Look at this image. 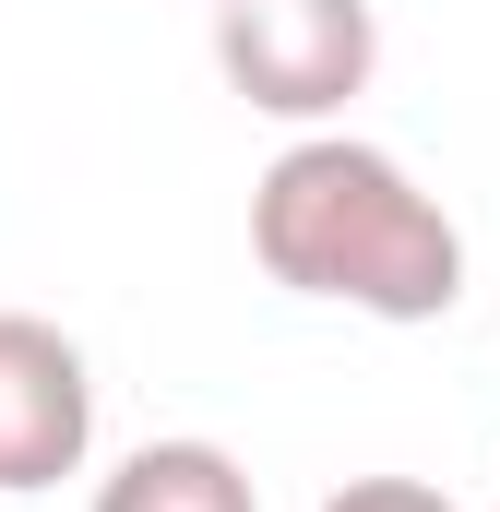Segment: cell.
Here are the masks:
<instances>
[{"mask_svg":"<svg viewBox=\"0 0 500 512\" xmlns=\"http://www.w3.org/2000/svg\"><path fill=\"white\" fill-rule=\"evenodd\" d=\"M250 262L286 298L370 322H441L465 298V227L441 215V191H417L405 155L358 131H298L250 179Z\"/></svg>","mask_w":500,"mask_h":512,"instance_id":"1","label":"cell"},{"mask_svg":"<svg viewBox=\"0 0 500 512\" xmlns=\"http://www.w3.org/2000/svg\"><path fill=\"white\" fill-rule=\"evenodd\" d=\"M215 72L262 120H346V96H370L381 72V12L370 0H215Z\"/></svg>","mask_w":500,"mask_h":512,"instance_id":"2","label":"cell"},{"mask_svg":"<svg viewBox=\"0 0 500 512\" xmlns=\"http://www.w3.org/2000/svg\"><path fill=\"white\" fill-rule=\"evenodd\" d=\"M96 453V370L60 322L0 310V501H36L60 477H84Z\"/></svg>","mask_w":500,"mask_h":512,"instance_id":"3","label":"cell"},{"mask_svg":"<svg viewBox=\"0 0 500 512\" xmlns=\"http://www.w3.org/2000/svg\"><path fill=\"white\" fill-rule=\"evenodd\" d=\"M96 512H262V489L227 441H143L96 477Z\"/></svg>","mask_w":500,"mask_h":512,"instance_id":"4","label":"cell"},{"mask_svg":"<svg viewBox=\"0 0 500 512\" xmlns=\"http://www.w3.org/2000/svg\"><path fill=\"white\" fill-rule=\"evenodd\" d=\"M322 512H453V501H441L429 477H346Z\"/></svg>","mask_w":500,"mask_h":512,"instance_id":"5","label":"cell"},{"mask_svg":"<svg viewBox=\"0 0 500 512\" xmlns=\"http://www.w3.org/2000/svg\"><path fill=\"white\" fill-rule=\"evenodd\" d=\"M0 512H24V501H0Z\"/></svg>","mask_w":500,"mask_h":512,"instance_id":"6","label":"cell"}]
</instances>
